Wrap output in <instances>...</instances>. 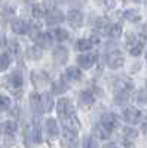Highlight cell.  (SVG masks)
<instances>
[{
  "label": "cell",
  "instance_id": "6da1fadb",
  "mask_svg": "<svg viewBox=\"0 0 147 148\" xmlns=\"http://www.w3.org/2000/svg\"><path fill=\"white\" fill-rule=\"evenodd\" d=\"M132 83L128 79H117L115 83V104L122 105L129 101Z\"/></svg>",
  "mask_w": 147,
  "mask_h": 148
},
{
  "label": "cell",
  "instance_id": "7a4b0ae2",
  "mask_svg": "<svg viewBox=\"0 0 147 148\" xmlns=\"http://www.w3.org/2000/svg\"><path fill=\"white\" fill-rule=\"evenodd\" d=\"M106 62H107L108 68L117 70V68H120L122 65H124V62H125V56H124V53H122L120 51L115 49V51H112V52H108V53H107V56H106Z\"/></svg>",
  "mask_w": 147,
  "mask_h": 148
},
{
  "label": "cell",
  "instance_id": "3957f363",
  "mask_svg": "<svg viewBox=\"0 0 147 148\" xmlns=\"http://www.w3.org/2000/svg\"><path fill=\"white\" fill-rule=\"evenodd\" d=\"M57 113H58V117L63 120L71 114H75V108H73L71 102L68 98H61V99L58 101L57 104Z\"/></svg>",
  "mask_w": 147,
  "mask_h": 148
},
{
  "label": "cell",
  "instance_id": "277c9868",
  "mask_svg": "<svg viewBox=\"0 0 147 148\" xmlns=\"http://www.w3.org/2000/svg\"><path fill=\"white\" fill-rule=\"evenodd\" d=\"M67 21L70 24V27L77 30V28L82 27V24H83V15L77 9H71V10H68V14H67Z\"/></svg>",
  "mask_w": 147,
  "mask_h": 148
},
{
  "label": "cell",
  "instance_id": "5b68a950",
  "mask_svg": "<svg viewBox=\"0 0 147 148\" xmlns=\"http://www.w3.org/2000/svg\"><path fill=\"white\" fill-rule=\"evenodd\" d=\"M61 121H63V126H64L66 130L76 132V133H77V130L80 129V121H79V119L76 117V114H71V116L63 119Z\"/></svg>",
  "mask_w": 147,
  "mask_h": 148
},
{
  "label": "cell",
  "instance_id": "8992f818",
  "mask_svg": "<svg viewBox=\"0 0 147 148\" xmlns=\"http://www.w3.org/2000/svg\"><path fill=\"white\" fill-rule=\"evenodd\" d=\"M63 21H64L63 12H61L59 9H57V8L51 9L46 14V22H48V25H57V24L63 22Z\"/></svg>",
  "mask_w": 147,
  "mask_h": 148
},
{
  "label": "cell",
  "instance_id": "52a82bcc",
  "mask_svg": "<svg viewBox=\"0 0 147 148\" xmlns=\"http://www.w3.org/2000/svg\"><path fill=\"white\" fill-rule=\"evenodd\" d=\"M95 61H97V53L91 52V53H83L77 58V64L85 68V70H89L94 64H95Z\"/></svg>",
  "mask_w": 147,
  "mask_h": 148
},
{
  "label": "cell",
  "instance_id": "ba28073f",
  "mask_svg": "<svg viewBox=\"0 0 147 148\" xmlns=\"http://www.w3.org/2000/svg\"><path fill=\"white\" fill-rule=\"evenodd\" d=\"M124 117H125V120L128 123L135 125V123H138L140 119H141V111H138L137 108H134V107H128L124 111Z\"/></svg>",
  "mask_w": 147,
  "mask_h": 148
},
{
  "label": "cell",
  "instance_id": "9c48e42d",
  "mask_svg": "<svg viewBox=\"0 0 147 148\" xmlns=\"http://www.w3.org/2000/svg\"><path fill=\"white\" fill-rule=\"evenodd\" d=\"M68 59V52L67 49L63 47V46H58L55 51H54V61L57 65H64Z\"/></svg>",
  "mask_w": 147,
  "mask_h": 148
},
{
  "label": "cell",
  "instance_id": "30bf717a",
  "mask_svg": "<svg viewBox=\"0 0 147 148\" xmlns=\"http://www.w3.org/2000/svg\"><path fill=\"white\" fill-rule=\"evenodd\" d=\"M30 105H31V110L34 116H40V113H43L42 110V96L39 93H31L30 95Z\"/></svg>",
  "mask_w": 147,
  "mask_h": 148
},
{
  "label": "cell",
  "instance_id": "8fae6325",
  "mask_svg": "<svg viewBox=\"0 0 147 148\" xmlns=\"http://www.w3.org/2000/svg\"><path fill=\"white\" fill-rule=\"evenodd\" d=\"M34 42H36V45H37L39 47L48 49V47L52 46V36L49 34V33H40V34L34 39Z\"/></svg>",
  "mask_w": 147,
  "mask_h": 148
},
{
  "label": "cell",
  "instance_id": "7c38bea8",
  "mask_svg": "<svg viewBox=\"0 0 147 148\" xmlns=\"http://www.w3.org/2000/svg\"><path fill=\"white\" fill-rule=\"evenodd\" d=\"M12 31L15 34H26L30 31V24L22 19H15L12 21Z\"/></svg>",
  "mask_w": 147,
  "mask_h": 148
},
{
  "label": "cell",
  "instance_id": "4fadbf2b",
  "mask_svg": "<svg viewBox=\"0 0 147 148\" xmlns=\"http://www.w3.org/2000/svg\"><path fill=\"white\" fill-rule=\"evenodd\" d=\"M45 126H46V133L49 138H57L59 135V127H58V123L55 119H48Z\"/></svg>",
  "mask_w": 147,
  "mask_h": 148
},
{
  "label": "cell",
  "instance_id": "5bb4252c",
  "mask_svg": "<svg viewBox=\"0 0 147 148\" xmlns=\"http://www.w3.org/2000/svg\"><path fill=\"white\" fill-rule=\"evenodd\" d=\"M100 123L103 126H106L108 130H113L115 127H117V117L112 113H107V114H103Z\"/></svg>",
  "mask_w": 147,
  "mask_h": 148
},
{
  "label": "cell",
  "instance_id": "9a60e30c",
  "mask_svg": "<svg viewBox=\"0 0 147 148\" xmlns=\"http://www.w3.org/2000/svg\"><path fill=\"white\" fill-rule=\"evenodd\" d=\"M54 105H55V102H54L52 95L49 92H45L42 95V110H43V113H49V111H52Z\"/></svg>",
  "mask_w": 147,
  "mask_h": 148
},
{
  "label": "cell",
  "instance_id": "2e32d148",
  "mask_svg": "<svg viewBox=\"0 0 147 148\" xmlns=\"http://www.w3.org/2000/svg\"><path fill=\"white\" fill-rule=\"evenodd\" d=\"M33 139H34V142H42L40 116H34V120H33Z\"/></svg>",
  "mask_w": 147,
  "mask_h": 148
},
{
  "label": "cell",
  "instance_id": "e0dca14e",
  "mask_svg": "<svg viewBox=\"0 0 147 148\" xmlns=\"http://www.w3.org/2000/svg\"><path fill=\"white\" fill-rule=\"evenodd\" d=\"M94 101H95V98H94V95L89 90L80 92V95H79V104H80V107H89V105L94 104Z\"/></svg>",
  "mask_w": 147,
  "mask_h": 148
},
{
  "label": "cell",
  "instance_id": "ac0fdd59",
  "mask_svg": "<svg viewBox=\"0 0 147 148\" xmlns=\"http://www.w3.org/2000/svg\"><path fill=\"white\" fill-rule=\"evenodd\" d=\"M22 83H24V80H22V76L19 73H12L10 76H9V84H10V88L12 89H21L22 88Z\"/></svg>",
  "mask_w": 147,
  "mask_h": 148
},
{
  "label": "cell",
  "instance_id": "d6986e66",
  "mask_svg": "<svg viewBox=\"0 0 147 148\" xmlns=\"http://www.w3.org/2000/svg\"><path fill=\"white\" fill-rule=\"evenodd\" d=\"M94 27H95V30H98L100 33H104V34H108L110 33V28H112V25L108 24V21L104 19V18H98Z\"/></svg>",
  "mask_w": 147,
  "mask_h": 148
},
{
  "label": "cell",
  "instance_id": "ffe728a7",
  "mask_svg": "<svg viewBox=\"0 0 147 148\" xmlns=\"http://www.w3.org/2000/svg\"><path fill=\"white\" fill-rule=\"evenodd\" d=\"M31 79H33V83H34L36 86H42V84H45V83L49 80V77L46 76L43 71H33Z\"/></svg>",
  "mask_w": 147,
  "mask_h": 148
},
{
  "label": "cell",
  "instance_id": "44dd1931",
  "mask_svg": "<svg viewBox=\"0 0 147 148\" xmlns=\"http://www.w3.org/2000/svg\"><path fill=\"white\" fill-rule=\"evenodd\" d=\"M94 132H95V135H97V138H100V139H108L110 133H112V130H108L106 126L101 125V123L94 127Z\"/></svg>",
  "mask_w": 147,
  "mask_h": 148
},
{
  "label": "cell",
  "instance_id": "7402d4cb",
  "mask_svg": "<svg viewBox=\"0 0 147 148\" xmlns=\"http://www.w3.org/2000/svg\"><path fill=\"white\" fill-rule=\"evenodd\" d=\"M66 79H68V80H80V77H82V73H80V70L79 68H76V67H70V68H67L66 70Z\"/></svg>",
  "mask_w": 147,
  "mask_h": 148
},
{
  "label": "cell",
  "instance_id": "603a6c76",
  "mask_svg": "<svg viewBox=\"0 0 147 148\" xmlns=\"http://www.w3.org/2000/svg\"><path fill=\"white\" fill-rule=\"evenodd\" d=\"M52 92L55 93V95H63L64 92H67V89H68V86H67V83L64 82V80H57L54 84H52Z\"/></svg>",
  "mask_w": 147,
  "mask_h": 148
},
{
  "label": "cell",
  "instance_id": "cb8c5ba5",
  "mask_svg": "<svg viewBox=\"0 0 147 148\" xmlns=\"http://www.w3.org/2000/svg\"><path fill=\"white\" fill-rule=\"evenodd\" d=\"M143 49H144V40H137L135 43L132 45V47L129 49V53L132 56H140L141 52H143Z\"/></svg>",
  "mask_w": 147,
  "mask_h": 148
},
{
  "label": "cell",
  "instance_id": "d4e9b609",
  "mask_svg": "<svg viewBox=\"0 0 147 148\" xmlns=\"http://www.w3.org/2000/svg\"><path fill=\"white\" fill-rule=\"evenodd\" d=\"M15 130H17V123H15V121L8 120V121H5L3 125H2V132H3L5 135H12Z\"/></svg>",
  "mask_w": 147,
  "mask_h": 148
},
{
  "label": "cell",
  "instance_id": "484cf974",
  "mask_svg": "<svg viewBox=\"0 0 147 148\" xmlns=\"http://www.w3.org/2000/svg\"><path fill=\"white\" fill-rule=\"evenodd\" d=\"M92 46H94V45L91 43L89 39H80V40H77V43H76V47L79 49L80 52H86V51H89Z\"/></svg>",
  "mask_w": 147,
  "mask_h": 148
},
{
  "label": "cell",
  "instance_id": "4316f807",
  "mask_svg": "<svg viewBox=\"0 0 147 148\" xmlns=\"http://www.w3.org/2000/svg\"><path fill=\"white\" fill-rule=\"evenodd\" d=\"M124 16H125V19H128V21H132V22H137V21H140V12L137 10V9H129V10H126L125 14H124Z\"/></svg>",
  "mask_w": 147,
  "mask_h": 148
},
{
  "label": "cell",
  "instance_id": "83f0119b",
  "mask_svg": "<svg viewBox=\"0 0 147 148\" xmlns=\"http://www.w3.org/2000/svg\"><path fill=\"white\" fill-rule=\"evenodd\" d=\"M9 64H10L9 53H2V55H0V71H5V70H8Z\"/></svg>",
  "mask_w": 147,
  "mask_h": 148
},
{
  "label": "cell",
  "instance_id": "f1b7e54d",
  "mask_svg": "<svg viewBox=\"0 0 147 148\" xmlns=\"http://www.w3.org/2000/svg\"><path fill=\"white\" fill-rule=\"evenodd\" d=\"M120 34H122V25L120 24H113L112 28H110L108 36L113 37V39H117V37H120Z\"/></svg>",
  "mask_w": 147,
  "mask_h": 148
},
{
  "label": "cell",
  "instance_id": "f546056e",
  "mask_svg": "<svg viewBox=\"0 0 147 148\" xmlns=\"http://www.w3.org/2000/svg\"><path fill=\"white\" fill-rule=\"evenodd\" d=\"M64 138H66V141L70 142V144H76V141H77V133L64 129Z\"/></svg>",
  "mask_w": 147,
  "mask_h": 148
},
{
  "label": "cell",
  "instance_id": "4dcf8cb0",
  "mask_svg": "<svg viewBox=\"0 0 147 148\" xmlns=\"http://www.w3.org/2000/svg\"><path fill=\"white\" fill-rule=\"evenodd\" d=\"M137 102L140 105H146L147 104V89H141L137 93Z\"/></svg>",
  "mask_w": 147,
  "mask_h": 148
},
{
  "label": "cell",
  "instance_id": "1f68e13d",
  "mask_svg": "<svg viewBox=\"0 0 147 148\" xmlns=\"http://www.w3.org/2000/svg\"><path fill=\"white\" fill-rule=\"evenodd\" d=\"M55 37H57V40L63 42V40H67L68 33H67L64 28H57V30H55Z\"/></svg>",
  "mask_w": 147,
  "mask_h": 148
},
{
  "label": "cell",
  "instance_id": "d6a6232c",
  "mask_svg": "<svg viewBox=\"0 0 147 148\" xmlns=\"http://www.w3.org/2000/svg\"><path fill=\"white\" fill-rule=\"evenodd\" d=\"M33 16L34 18H42L45 16V9L40 5H34L33 6Z\"/></svg>",
  "mask_w": 147,
  "mask_h": 148
},
{
  "label": "cell",
  "instance_id": "836d02e7",
  "mask_svg": "<svg viewBox=\"0 0 147 148\" xmlns=\"http://www.w3.org/2000/svg\"><path fill=\"white\" fill-rule=\"evenodd\" d=\"M9 107H10V99H9L8 96H5V95H0V110L5 111Z\"/></svg>",
  "mask_w": 147,
  "mask_h": 148
},
{
  "label": "cell",
  "instance_id": "e575fe53",
  "mask_svg": "<svg viewBox=\"0 0 147 148\" xmlns=\"http://www.w3.org/2000/svg\"><path fill=\"white\" fill-rule=\"evenodd\" d=\"M97 141L92 138V136H88V138H85L83 141V148H97Z\"/></svg>",
  "mask_w": 147,
  "mask_h": 148
},
{
  "label": "cell",
  "instance_id": "d590c367",
  "mask_svg": "<svg viewBox=\"0 0 147 148\" xmlns=\"http://www.w3.org/2000/svg\"><path fill=\"white\" fill-rule=\"evenodd\" d=\"M137 42V37H135V34L134 33H128L126 34V47H128V51L132 47V45Z\"/></svg>",
  "mask_w": 147,
  "mask_h": 148
},
{
  "label": "cell",
  "instance_id": "8d00e7d4",
  "mask_svg": "<svg viewBox=\"0 0 147 148\" xmlns=\"http://www.w3.org/2000/svg\"><path fill=\"white\" fill-rule=\"evenodd\" d=\"M124 133H125V138H126V139L137 138V135H138L135 129H131V127H125V129H124Z\"/></svg>",
  "mask_w": 147,
  "mask_h": 148
},
{
  "label": "cell",
  "instance_id": "74e56055",
  "mask_svg": "<svg viewBox=\"0 0 147 148\" xmlns=\"http://www.w3.org/2000/svg\"><path fill=\"white\" fill-rule=\"evenodd\" d=\"M28 56H30V58H33V59H37V58H40V56H42V52L39 51L37 47H31L30 51H28Z\"/></svg>",
  "mask_w": 147,
  "mask_h": 148
},
{
  "label": "cell",
  "instance_id": "f35d334b",
  "mask_svg": "<svg viewBox=\"0 0 147 148\" xmlns=\"http://www.w3.org/2000/svg\"><path fill=\"white\" fill-rule=\"evenodd\" d=\"M66 2H67L68 5H73V6L80 8V6H83L85 3H86V0H66Z\"/></svg>",
  "mask_w": 147,
  "mask_h": 148
},
{
  "label": "cell",
  "instance_id": "ab89813d",
  "mask_svg": "<svg viewBox=\"0 0 147 148\" xmlns=\"http://www.w3.org/2000/svg\"><path fill=\"white\" fill-rule=\"evenodd\" d=\"M141 36L144 39H147V22H144V25L141 27Z\"/></svg>",
  "mask_w": 147,
  "mask_h": 148
},
{
  "label": "cell",
  "instance_id": "60d3db41",
  "mask_svg": "<svg viewBox=\"0 0 147 148\" xmlns=\"http://www.w3.org/2000/svg\"><path fill=\"white\" fill-rule=\"evenodd\" d=\"M141 129H143V132L147 135V117L144 119V121H143V126H141Z\"/></svg>",
  "mask_w": 147,
  "mask_h": 148
},
{
  "label": "cell",
  "instance_id": "b9f144b4",
  "mask_svg": "<svg viewBox=\"0 0 147 148\" xmlns=\"http://www.w3.org/2000/svg\"><path fill=\"white\" fill-rule=\"evenodd\" d=\"M6 43V39H5V34L3 33H0V46H3Z\"/></svg>",
  "mask_w": 147,
  "mask_h": 148
},
{
  "label": "cell",
  "instance_id": "7bdbcfd3",
  "mask_svg": "<svg viewBox=\"0 0 147 148\" xmlns=\"http://www.w3.org/2000/svg\"><path fill=\"white\" fill-rule=\"evenodd\" d=\"M89 40H91V43H92V45H95V43H100V39H98V37H95V36H92Z\"/></svg>",
  "mask_w": 147,
  "mask_h": 148
},
{
  "label": "cell",
  "instance_id": "ee69618b",
  "mask_svg": "<svg viewBox=\"0 0 147 148\" xmlns=\"http://www.w3.org/2000/svg\"><path fill=\"white\" fill-rule=\"evenodd\" d=\"M103 148H117V145L116 144H106Z\"/></svg>",
  "mask_w": 147,
  "mask_h": 148
},
{
  "label": "cell",
  "instance_id": "f6af8a7d",
  "mask_svg": "<svg viewBox=\"0 0 147 148\" xmlns=\"http://www.w3.org/2000/svg\"><path fill=\"white\" fill-rule=\"evenodd\" d=\"M132 2H140V0H132Z\"/></svg>",
  "mask_w": 147,
  "mask_h": 148
},
{
  "label": "cell",
  "instance_id": "bcb514c9",
  "mask_svg": "<svg viewBox=\"0 0 147 148\" xmlns=\"http://www.w3.org/2000/svg\"><path fill=\"white\" fill-rule=\"evenodd\" d=\"M146 61H147V53H146Z\"/></svg>",
  "mask_w": 147,
  "mask_h": 148
}]
</instances>
